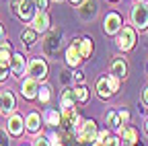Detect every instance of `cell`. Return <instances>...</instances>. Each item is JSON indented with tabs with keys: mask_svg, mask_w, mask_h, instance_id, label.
Instances as JSON below:
<instances>
[{
	"mask_svg": "<svg viewBox=\"0 0 148 146\" xmlns=\"http://www.w3.org/2000/svg\"><path fill=\"white\" fill-rule=\"evenodd\" d=\"M136 43V31L132 27H121L119 35H117V47L123 51H130Z\"/></svg>",
	"mask_w": 148,
	"mask_h": 146,
	"instance_id": "5",
	"label": "cell"
},
{
	"mask_svg": "<svg viewBox=\"0 0 148 146\" xmlns=\"http://www.w3.org/2000/svg\"><path fill=\"white\" fill-rule=\"evenodd\" d=\"M37 97H39L41 103H49V101H51V86H49V84L39 86V93H37Z\"/></svg>",
	"mask_w": 148,
	"mask_h": 146,
	"instance_id": "24",
	"label": "cell"
},
{
	"mask_svg": "<svg viewBox=\"0 0 148 146\" xmlns=\"http://www.w3.org/2000/svg\"><path fill=\"white\" fill-rule=\"evenodd\" d=\"M80 62H82V56H80V45H78V39H76L66 49V64L68 66H78Z\"/></svg>",
	"mask_w": 148,
	"mask_h": 146,
	"instance_id": "12",
	"label": "cell"
},
{
	"mask_svg": "<svg viewBox=\"0 0 148 146\" xmlns=\"http://www.w3.org/2000/svg\"><path fill=\"white\" fill-rule=\"evenodd\" d=\"M121 138H123V146H132L134 142H138V132L134 130V127H123Z\"/></svg>",
	"mask_w": 148,
	"mask_h": 146,
	"instance_id": "20",
	"label": "cell"
},
{
	"mask_svg": "<svg viewBox=\"0 0 148 146\" xmlns=\"http://www.w3.org/2000/svg\"><path fill=\"white\" fill-rule=\"evenodd\" d=\"M33 146H51V142H49V138H45V136H37L35 142H33Z\"/></svg>",
	"mask_w": 148,
	"mask_h": 146,
	"instance_id": "28",
	"label": "cell"
},
{
	"mask_svg": "<svg viewBox=\"0 0 148 146\" xmlns=\"http://www.w3.org/2000/svg\"><path fill=\"white\" fill-rule=\"evenodd\" d=\"M144 130H146V134H148V119H146V123H144Z\"/></svg>",
	"mask_w": 148,
	"mask_h": 146,
	"instance_id": "40",
	"label": "cell"
},
{
	"mask_svg": "<svg viewBox=\"0 0 148 146\" xmlns=\"http://www.w3.org/2000/svg\"><path fill=\"white\" fill-rule=\"evenodd\" d=\"M107 125L111 127L113 132H117V134H121V117H119V113L117 111H109L107 113Z\"/></svg>",
	"mask_w": 148,
	"mask_h": 146,
	"instance_id": "19",
	"label": "cell"
},
{
	"mask_svg": "<svg viewBox=\"0 0 148 146\" xmlns=\"http://www.w3.org/2000/svg\"><path fill=\"white\" fill-rule=\"evenodd\" d=\"M10 56H12V51H10V43L2 41V43H0V60L6 62V64H10Z\"/></svg>",
	"mask_w": 148,
	"mask_h": 146,
	"instance_id": "25",
	"label": "cell"
},
{
	"mask_svg": "<svg viewBox=\"0 0 148 146\" xmlns=\"http://www.w3.org/2000/svg\"><path fill=\"white\" fill-rule=\"evenodd\" d=\"M21 39H23V43H27V45H33L35 41H37V31L31 27V29H25L23 33H21Z\"/></svg>",
	"mask_w": 148,
	"mask_h": 146,
	"instance_id": "23",
	"label": "cell"
},
{
	"mask_svg": "<svg viewBox=\"0 0 148 146\" xmlns=\"http://www.w3.org/2000/svg\"><path fill=\"white\" fill-rule=\"evenodd\" d=\"M43 121L47 125H60V113L53 111V109H47V111L43 113Z\"/></svg>",
	"mask_w": 148,
	"mask_h": 146,
	"instance_id": "22",
	"label": "cell"
},
{
	"mask_svg": "<svg viewBox=\"0 0 148 146\" xmlns=\"http://www.w3.org/2000/svg\"><path fill=\"white\" fill-rule=\"evenodd\" d=\"M103 146H121V140L119 138H107Z\"/></svg>",
	"mask_w": 148,
	"mask_h": 146,
	"instance_id": "29",
	"label": "cell"
},
{
	"mask_svg": "<svg viewBox=\"0 0 148 146\" xmlns=\"http://www.w3.org/2000/svg\"><path fill=\"white\" fill-rule=\"evenodd\" d=\"M142 103H144V105L148 107V86L144 88V93H142Z\"/></svg>",
	"mask_w": 148,
	"mask_h": 146,
	"instance_id": "33",
	"label": "cell"
},
{
	"mask_svg": "<svg viewBox=\"0 0 148 146\" xmlns=\"http://www.w3.org/2000/svg\"><path fill=\"white\" fill-rule=\"evenodd\" d=\"M21 93H23V97L25 99H35L37 97V93H39V80H35V78H25L23 80V84H21Z\"/></svg>",
	"mask_w": 148,
	"mask_h": 146,
	"instance_id": "10",
	"label": "cell"
},
{
	"mask_svg": "<svg viewBox=\"0 0 148 146\" xmlns=\"http://www.w3.org/2000/svg\"><path fill=\"white\" fill-rule=\"evenodd\" d=\"M14 12L18 14L21 21H33L35 16V2L33 0H16L14 2Z\"/></svg>",
	"mask_w": 148,
	"mask_h": 146,
	"instance_id": "2",
	"label": "cell"
},
{
	"mask_svg": "<svg viewBox=\"0 0 148 146\" xmlns=\"http://www.w3.org/2000/svg\"><path fill=\"white\" fill-rule=\"evenodd\" d=\"M8 66H10L12 76H14V78H21V76L25 74V56H23V53H12Z\"/></svg>",
	"mask_w": 148,
	"mask_h": 146,
	"instance_id": "13",
	"label": "cell"
},
{
	"mask_svg": "<svg viewBox=\"0 0 148 146\" xmlns=\"http://www.w3.org/2000/svg\"><path fill=\"white\" fill-rule=\"evenodd\" d=\"M74 97H76L78 103H84L88 99V88L86 86H76V88H74Z\"/></svg>",
	"mask_w": 148,
	"mask_h": 146,
	"instance_id": "26",
	"label": "cell"
},
{
	"mask_svg": "<svg viewBox=\"0 0 148 146\" xmlns=\"http://www.w3.org/2000/svg\"><path fill=\"white\" fill-rule=\"evenodd\" d=\"M97 95L101 97V99H109L113 93H117L115 90V86L111 84V76H101L99 80H97Z\"/></svg>",
	"mask_w": 148,
	"mask_h": 146,
	"instance_id": "7",
	"label": "cell"
},
{
	"mask_svg": "<svg viewBox=\"0 0 148 146\" xmlns=\"http://www.w3.org/2000/svg\"><path fill=\"white\" fill-rule=\"evenodd\" d=\"M97 134H99V127H97V121H92V119H86L80 123V127L76 130V140L80 144H92L97 140Z\"/></svg>",
	"mask_w": 148,
	"mask_h": 146,
	"instance_id": "1",
	"label": "cell"
},
{
	"mask_svg": "<svg viewBox=\"0 0 148 146\" xmlns=\"http://www.w3.org/2000/svg\"><path fill=\"white\" fill-rule=\"evenodd\" d=\"M132 23L136 25V29H140V31H144V29H148V6H144L142 2H138L134 8H132Z\"/></svg>",
	"mask_w": 148,
	"mask_h": 146,
	"instance_id": "3",
	"label": "cell"
},
{
	"mask_svg": "<svg viewBox=\"0 0 148 146\" xmlns=\"http://www.w3.org/2000/svg\"><path fill=\"white\" fill-rule=\"evenodd\" d=\"M60 49V33L53 31V33H47V37L43 39V51L47 56H56Z\"/></svg>",
	"mask_w": 148,
	"mask_h": 146,
	"instance_id": "9",
	"label": "cell"
},
{
	"mask_svg": "<svg viewBox=\"0 0 148 146\" xmlns=\"http://www.w3.org/2000/svg\"><path fill=\"white\" fill-rule=\"evenodd\" d=\"M76 80L78 82H84V74H82V72H76Z\"/></svg>",
	"mask_w": 148,
	"mask_h": 146,
	"instance_id": "36",
	"label": "cell"
},
{
	"mask_svg": "<svg viewBox=\"0 0 148 146\" xmlns=\"http://www.w3.org/2000/svg\"><path fill=\"white\" fill-rule=\"evenodd\" d=\"M0 146H10L8 144V138H6V132L0 130Z\"/></svg>",
	"mask_w": 148,
	"mask_h": 146,
	"instance_id": "32",
	"label": "cell"
},
{
	"mask_svg": "<svg viewBox=\"0 0 148 146\" xmlns=\"http://www.w3.org/2000/svg\"><path fill=\"white\" fill-rule=\"evenodd\" d=\"M103 29L107 35H113V33H119L121 29V16L117 12H109L105 16V21H103Z\"/></svg>",
	"mask_w": 148,
	"mask_h": 146,
	"instance_id": "8",
	"label": "cell"
},
{
	"mask_svg": "<svg viewBox=\"0 0 148 146\" xmlns=\"http://www.w3.org/2000/svg\"><path fill=\"white\" fill-rule=\"evenodd\" d=\"M8 70H10V66H8L6 62H2V60H0V82H2V80L8 76Z\"/></svg>",
	"mask_w": 148,
	"mask_h": 146,
	"instance_id": "27",
	"label": "cell"
},
{
	"mask_svg": "<svg viewBox=\"0 0 148 146\" xmlns=\"http://www.w3.org/2000/svg\"><path fill=\"white\" fill-rule=\"evenodd\" d=\"M39 127H41V115L37 111H31L25 117V130L31 132V134H37V132H39Z\"/></svg>",
	"mask_w": 148,
	"mask_h": 146,
	"instance_id": "17",
	"label": "cell"
},
{
	"mask_svg": "<svg viewBox=\"0 0 148 146\" xmlns=\"http://www.w3.org/2000/svg\"><path fill=\"white\" fill-rule=\"evenodd\" d=\"M74 103H76L74 88H66L64 93L60 95V107H62V111H66V109H74Z\"/></svg>",
	"mask_w": 148,
	"mask_h": 146,
	"instance_id": "18",
	"label": "cell"
},
{
	"mask_svg": "<svg viewBox=\"0 0 148 146\" xmlns=\"http://www.w3.org/2000/svg\"><path fill=\"white\" fill-rule=\"evenodd\" d=\"M31 23H33V29H35L37 33H43V31L49 29V16H47L45 10H37Z\"/></svg>",
	"mask_w": 148,
	"mask_h": 146,
	"instance_id": "15",
	"label": "cell"
},
{
	"mask_svg": "<svg viewBox=\"0 0 148 146\" xmlns=\"http://www.w3.org/2000/svg\"><path fill=\"white\" fill-rule=\"evenodd\" d=\"M35 2V8L37 10H45L47 8V0H33Z\"/></svg>",
	"mask_w": 148,
	"mask_h": 146,
	"instance_id": "30",
	"label": "cell"
},
{
	"mask_svg": "<svg viewBox=\"0 0 148 146\" xmlns=\"http://www.w3.org/2000/svg\"><path fill=\"white\" fill-rule=\"evenodd\" d=\"M27 74H29L31 78H35V80H43V78L47 76V64H45V60L33 58V60L27 64Z\"/></svg>",
	"mask_w": 148,
	"mask_h": 146,
	"instance_id": "4",
	"label": "cell"
},
{
	"mask_svg": "<svg viewBox=\"0 0 148 146\" xmlns=\"http://www.w3.org/2000/svg\"><path fill=\"white\" fill-rule=\"evenodd\" d=\"M109 74L115 76V78H119V80H123V78L127 76V64H125V60H123V58H115L113 62H111Z\"/></svg>",
	"mask_w": 148,
	"mask_h": 146,
	"instance_id": "14",
	"label": "cell"
},
{
	"mask_svg": "<svg viewBox=\"0 0 148 146\" xmlns=\"http://www.w3.org/2000/svg\"><path fill=\"white\" fill-rule=\"evenodd\" d=\"M97 12H99V2H97V0H84L82 6L78 8V14H80V19H82V21L95 19Z\"/></svg>",
	"mask_w": 148,
	"mask_h": 146,
	"instance_id": "6",
	"label": "cell"
},
{
	"mask_svg": "<svg viewBox=\"0 0 148 146\" xmlns=\"http://www.w3.org/2000/svg\"><path fill=\"white\" fill-rule=\"evenodd\" d=\"M23 130H25V119L18 115V113H12V115L8 117V134H12V136H21Z\"/></svg>",
	"mask_w": 148,
	"mask_h": 146,
	"instance_id": "16",
	"label": "cell"
},
{
	"mask_svg": "<svg viewBox=\"0 0 148 146\" xmlns=\"http://www.w3.org/2000/svg\"><path fill=\"white\" fill-rule=\"evenodd\" d=\"M119 117H121L123 121H127V119H130V113H127V111H119Z\"/></svg>",
	"mask_w": 148,
	"mask_h": 146,
	"instance_id": "35",
	"label": "cell"
},
{
	"mask_svg": "<svg viewBox=\"0 0 148 146\" xmlns=\"http://www.w3.org/2000/svg\"><path fill=\"white\" fill-rule=\"evenodd\" d=\"M136 2H144V0H136Z\"/></svg>",
	"mask_w": 148,
	"mask_h": 146,
	"instance_id": "41",
	"label": "cell"
},
{
	"mask_svg": "<svg viewBox=\"0 0 148 146\" xmlns=\"http://www.w3.org/2000/svg\"><path fill=\"white\" fill-rule=\"evenodd\" d=\"M62 80H64V82H68V80H70V72H68V70H64V72H62Z\"/></svg>",
	"mask_w": 148,
	"mask_h": 146,
	"instance_id": "34",
	"label": "cell"
},
{
	"mask_svg": "<svg viewBox=\"0 0 148 146\" xmlns=\"http://www.w3.org/2000/svg\"><path fill=\"white\" fill-rule=\"evenodd\" d=\"M56 2H62V0H56Z\"/></svg>",
	"mask_w": 148,
	"mask_h": 146,
	"instance_id": "42",
	"label": "cell"
},
{
	"mask_svg": "<svg viewBox=\"0 0 148 146\" xmlns=\"http://www.w3.org/2000/svg\"><path fill=\"white\" fill-rule=\"evenodd\" d=\"M4 41V29H2V25H0V43Z\"/></svg>",
	"mask_w": 148,
	"mask_h": 146,
	"instance_id": "37",
	"label": "cell"
},
{
	"mask_svg": "<svg viewBox=\"0 0 148 146\" xmlns=\"http://www.w3.org/2000/svg\"><path fill=\"white\" fill-rule=\"evenodd\" d=\"M132 146H144V144H142V142H140V140H138V142H134V144H132Z\"/></svg>",
	"mask_w": 148,
	"mask_h": 146,
	"instance_id": "39",
	"label": "cell"
},
{
	"mask_svg": "<svg viewBox=\"0 0 148 146\" xmlns=\"http://www.w3.org/2000/svg\"><path fill=\"white\" fill-rule=\"evenodd\" d=\"M14 107H16V101H14V95L10 93V90H2L0 93V113H12L14 111Z\"/></svg>",
	"mask_w": 148,
	"mask_h": 146,
	"instance_id": "11",
	"label": "cell"
},
{
	"mask_svg": "<svg viewBox=\"0 0 148 146\" xmlns=\"http://www.w3.org/2000/svg\"><path fill=\"white\" fill-rule=\"evenodd\" d=\"M70 2H72L74 6H78V4H82V2H84V0H70Z\"/></svg>",
	"mask_w": 148,
	"mask_h": 146,
	"instance_id": "38",
	"label": "cell"
},
{
	"mask_svg": "<svg viewBox=\"0 0 148 146\" xmlns=\"http://www.w3.org/2000/svg\"><path fill=\"white\" fill-rule=\"evenodd\" d=\"M78 45H80V56H82V60L90 58V53H92V39H90V37H82V39H78Z\"/></svg>",
	"mask_w": 148,
	"mask_h": 146,
	"instance_id": "21",
	"label": "cell"
},
{
	"mask_svg": "<svg viewBox=\"0 0 148 146\" xmlns=\"http://www.w3.org/2000/svg\"><path fill=\"white\" fill-rule=\"evenodd\" d=\"M107 138H109V136H107V130H101V132L97 134V142H99V144H105Z\"/></svg>",
	"mask_w": 148,
	"mask_h": 146,
	"instance_id": "31",
	"label": "cell"
}]
</instances>
